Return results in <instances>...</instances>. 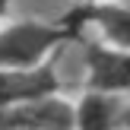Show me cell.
Returning a JSON list of instances; mask_svg holds the SVG:
<instances>
[{
	"label": "cell",
	"mask_w": 130,
	"mask_h": 130,
	"mask_svg": "<svg viewBox=\"0 0 130 130\" xmlns=\"http://www.w3.org/2000/svg\"><path fill=\"white\" fill-rule=\"evenodd\" d=\"M10 3H13V0H0V22L10 19Z\"/></svg>",
	"instance_id": "7"
},
{
	"label": "cell",
	"mask_w": 130,
	"mask_h": 130,
	"mask_svg": "<svg viewBox=\"0 0 130 130\" xmlns=\"http://www.w3.org/2000/svg\"><path fill=\"white\" fill-rule=\"evenodd\" d=\"M83 48V89L130 95V48H111L95 38H79Z\"/></svg>",
	"instance_id": "3"
},
{
	"label": "cell",
	"mask_w": 130,
	"mask_h": 130,
	"mask_svg": "<svg viewBox=\"0 0 130 130\" xmlns=\"http://www.w3.org/2000/svg\"><path fill=\"white\" fill-rule=\"evenodd\" d=\"M57 92H63V79L57 73L54 60L32 67V70H0V108L38 102Z\"/></svg>",
	"instance_id": "4"
},
{
	"label": "cell",
	"mask_w": 130,
	"mask_h": 130,
	"mask_svg": "<svg viewBox=\"0 0 130 130\" xmlns=\"http://www.w3.org/2000/svg\"><path fill=\"white\" fill-rule=\"evenodd\" d=\"M124 95L83 89L73 99V130H118L124 118Z\"/></svg>",
	"instance_id": "5"
},
{
	"label": "cell",
	"mask_w": 130,
	"mask_h": 130,
	"mask_svg": "<svg viewBox=\"0 0 130 130\" xmlns=\"http://www.w3.org/2000/svg\"><path fill=\"white\" fill-rule=\"evenodd\" d=\"M118 130H130V95H127V102H124V118H121V127Z\"/></svg>",
	"instance_id": "6"
},
{
	"label": "cell",
	"mask_w": 130,
	"mask_h": 130,
	"mask_svg": "<svg viewBox=\"0 0 130 130\" xmlns=\"http://www.w3.org/2000/svg\"><path fill=\"white\" fill-rule=\"evenodd\" d=\"M60 25L79 38H95L111 48H130V3L127 0H83L73 3L60 19Z\"/></svg>",
	"instance_id": "2"
},
{
	"label": "cell",
	"mask_w": 130,
	"mask_h": 130,
	"mask_svg": "<svg viewBox=\"0 0 130 130\" xmlns=\"http://www.w3.org/2000/svg\"><path fill=\"white\" fill-rule=\"evenodd\" d=\"M76 44V32L41 19H6L0 22V70H32L54 60L57 51Z\"/></svg>",
	"instance_id": "1"
},
{
	"label": "cell",
	"mask_w": 130,
	"mask_h": 130,
	"mask_svg": "<svg viewBox=\"0 0 130 130\" xmlns=\"http://www.w3.org/2000/svg\"><path fill=\"white\" fill-rule=\"evenodd\" d=\"M76 3H83V0H76ZM127 3H130V0H127Z\"/></svg>",
	"instance_id": "8"
}]
</instances>
